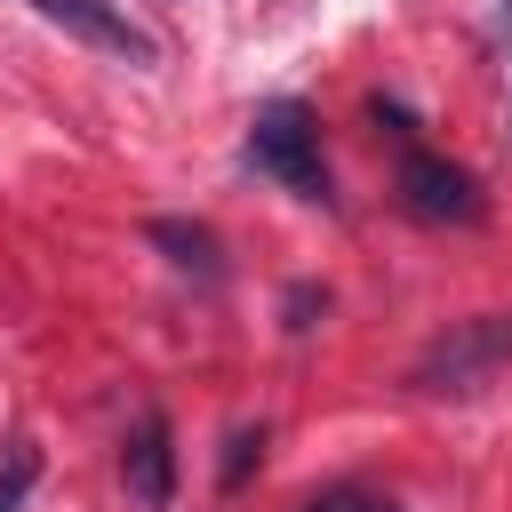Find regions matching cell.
<instances>
[{"instance_id":"3","label":"cell","mask_w":512,"mask_h":512,"mask_svg":"<svg viewBox=\"0 0 512 512\" xmlns=\"http://www.w3.org/2000/svg\"><path fill=\"white\" fill-rule=\"evenodd\" d=\"M400 208H408L416 224H472V216H480V184H472L456 160L408 144V152H400Z\"/></svg>"},{"instance_id":"5","label":"cell","mask_w":512,"mask_h":512,"mask_svg":"<svg viewBox=\"0 0 512 512\" xmlns=\"http://www.w3.org/2000/svg\"><path fill=\"white\" fill-rule=\"evenodd\" d=\"M32 16H48L56 32H72V40H88V48H104V56H120V64H152L160 48H152V32L144 24H128V8H112V0H24Z\"/></svg>"},{"instance_id":"9","label":"cell","mask_w":512,"mask_h":512,"mask_svg":"<svg viewBox=\"0 0 512 512\" xmlns=\"http://www.w3.org/2000/svg\"><path fill=\"white\" fill-rule=\"evenodd\" d=\"M248 456H264V424H256V432H232V448H224V488L248 480Z\"/></svg>"},{"instance_id":"4","label":"cell","mask_w":512,"mask_h":512,"mask_svg":"<svg viewBox=\"0 0 512 512\" xmlns=\"http://www.w3.org/2000/svg\"><path fill=\"white\" fill-rule=\"evenodd\" d=\"M120 488H128L136 512H168L176 504V432H168L160 408H144L128 424V440H120Z\"/></svg>"},{"instance_id":"7","label":"cell","mask_w":512,"mask_h":512,"mask_svg":"<svg viewBox=\"0 0 512 512\" xmlns=\"http://www.w3.org/2000/svg\"><path fill=\"white\" fill-rule=\"evenodd\" d=\"M32 480H40V448H32V440H16V448H8V464H0V512H24Z\"/></svg>"},{"instance_id":"1","label":"cell","mask_w":512,"mask_h":512,"mask_svg":"<svg viewBox=\"0 0 512 512\" xmlns=\"http://www.w3.org/2000/svg\"><path fill=\"white\" fill-rule=\"evenodd\" d=\"M248 160H256V176H272L280 192H296V200H328L320 128H312V112H304L296 96H272V104L256 112V128H248Z\"/></svg>"},{"instance_id":"2","label":"cell","mask_w":512,"mask_h":512,"mask_svg":"<svg viewBox=\"0 0 512 512\" xmlns=\"http://www.w3.org/2000/svg\"><path fill=\"white\" fill-rule=\"evenodd\" d=\"M504 360H512V312H480V320H456L408 368V392H480Z\"/></svg>"},{"instance_id":"8","label":"cell","mask_w":512,"mask_h":512,"mask_svg":"<svg viewBox=\"0 0 512 512\" xmlns=\"http://www.w3.org/2000/svg\"><path fill=\"white\" fill-rule=\"evenodd\" d=\"M304 512H400L392 496H368V488H328V496H312Z\"/></svg>"},{"instance_id":"6","label":"cell","mask_w":512,"mask_h":512,"mask_svg":"<svg viewBox=\"0 0 512 512\" xmlns=\"http://www.w3.org/2000/svg\"><path fill=\"white\" fill-rule=\"evenodd\" d=\"M152 248H168V264H184V272H200V280L224 272L216 232H208V224H184V216H152Z\"/></svg>"}]
</instances>
